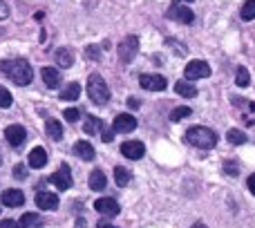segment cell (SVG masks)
<instances>
[{"instance_id": "1", "label": "cell", "mask_w": 255, "mask_h": 228, "mask_svg": "<svg viewBox=\"0 0 255 228\" xmlns=\"http://www.w3.org/2000/svg\"><path fill=\"white\" fill-rule=\"evenodd\" d=\"M0 72L7 74L9 79L16 85H29L34 79V70L25 58H11V61H2L0 63Z\"/></svg>"}, {"instance_id": "2", "label": "cell", "mask_w": 255, "mask_h": 228, "mask_svg": "<svg viewBox=\"0 0 255 228\" xmlns=\"http://www.w3.org/2000/svg\"><path fill=\"white\" fill-rule=\"evenodd\" d=\"M184 139L188 145H195V148H199V150H211V148H215V143H217V134L211 127H204V125L190 127Z\"/></svg>"}, {"instance_id": "3", "label": "cell", "mask_w": 255, "mask_h": 228, "mask_svg": "<svg viewBox=\"0 0 255 228\" xmlns=\"http://www.w3.org/2000/svg\"><path fill=\"white\" fill-rule=\"evenodd\" d=\"M88 97L92 99V103H97V106H106V103L110 101V88H108V83L103 81L101 74H90Z\"/></svg>"}, {"instance_id": "4", "label": "cell", "mask_w": 255, "mask_h": 228, "mask_svg": "<svg viewBox=\"0 0 255 228\" xmlns=\"http://www.w3.org/2000/svg\"><path fill=\"white\" fill-rule=\"evenodd\" d=\"M136 52H139V38H136V36H126V38L119 43V47H117V56L121 58L124 65L134 61Z\"/></svg>"}, {"instance_id": "5", "label": "cell", "mask_w": 255, "mask_h": 228, "mask_svg": "<svg viewBox=\"0 0 255 228\" xmlns=\"http://www.w3.org/2000/svg\"><path fill=\"white\" fill-rule=\"evenodd\" d=\"M186 79L188 81H197V79H208L211 76V65L206 61H190L184 70Z\"/></svg>"}, {"instance_id": "6", "label": "cell", "mask_w": 255, "mask_h": 228, "mask_svg": "<svg viewBox=\"0 0 255 228\" xmlns=\"http://www.w3.org/2000/svg\"><path fill=\"white\" fill-rule=\"evenodd\" d=\"M139 83H141V88L148 90V92H163V90L168 88V81L163 79L161 74H141Z\"/></svg>"}, {"instance_id": "7", "label": "cell", "mask_w": 255, "mask_h": 228, "mask_svg": "<svg viewBox=\"0 0 255 228\" xmlns=\"http://www.w3.org/2000/svg\"><path fill=\"white\" fill-rule=\"evenodd\" d=\"M166 16L170 18V20L181 22V25H190V22L195 20V13H193V9H190L188 4H186V7H179V4H172V7L166 11Z\"/></svg>"}, {"instance_id": "8", "label": "cell", "mask_w": 255, "mask_h": 228, "mask_svg": "<svg viewBox=\"0 0 255 228\" xmlns=\"http://www.w3.org/2000/svg\"><path fill=\"white\" fill-rule=\"evenodd\" d=\"M49 181H52V184L56 186L58 190L72 188V170H70V166H67V163H63V166L58 168V170L54 172L52 177H49Z\"/></svg>"}, {"instance_id": "9", "label": "cell", "mask_w": 255, "mask_h": 228, "mask_svg": "<svg viewBox=\"0 0 255 228\" xmlns=\"http://www.w3.org/2000/svg\"><path fill=\"white\" fill-rule=\"evenodd\" d=\"M94 211L101 213V215H106V217H115V215H119L121 206L115 202V199L101 197V199H97V202H94Z\"/></svg>"}, {"instance_id": "10", "label": "cell", "mask_w": 255, "mask_h": 228, "mask_svg": "<svg viewBox=\"0 0 255 228\" xmlns=\"http://www.w3.org/2000/svg\"><path fill=\"white\" fill-rule=\"evenodd\" d=\"M4 139H7L9 145H13V148H18V145L25 143L27 139V130L22 125H9L7 130H4Z\"/></svg>"}, {"instance_id": "11", "label": "cell", "mask_w": 255, "mask_h": 228, "mask_svg": "<svg viewBox=\"0 0 255 228\" xmlns=\"http://www.w3.org/2000/svg\"><path fill=\"white\" fill-rule=\"evenodd\" d=\"M121 154H124L126 159H141L145 154V145L141 143V141H126V143H121Z\"/></svg>"}, {"instance_id": "12", "label": "cell", "mask_w": 255, "mask_h": 228, "mask_svg": "<svg viewBox=\"0 0 255 228\" xmlns=\"http://www.w3.org/2000/svg\"><path fill=\"white\" fill-rule=\"evenodd\" d=\"M0 204H2V206H7V208H18V206H22V204H25V195H22L18 188H9V190H4V193H2Z\"/></svg>"}, {"instance_id": "13", "label": "cell", "mask_w": 255, "mask_h": 228, "mask_svg": "<svg viewBox=\"0 0 255 228\" xmlns=\"http://www.w3.org/2000/svg\"><path fill=\"white\" fill-rule=\"evenodd\" d=\"M36 206H38L40 211H56L58 208V197L54 193L40 190V193H36Z\"/></svg>"}, {"instance_id": "14", "label": "cell", "mask_w": 255, "mask_h": 228, "mask_svg": "<svg viewBox=\"0 0 255 228\" xmlns=\"http://www.w3.org/2000/svg\"><path fill=\"white\" fill-rule=\"evenodd\" d=\"M136 127V118L132 114H117L115 123H112V130L124 134V132H132Z\"/></svg>"}, {"instance_id": "15", "label": "cell", "mask_w": 255, "mask_h": 228, "mask_svg": "<svg viewBox=\"0 0 255 228\" xmlns=\"http://www.w3.org/2000/svg\"><path fill=\"white\" fill-rule=\"evenodd\" d=\"M40 76H43V83L47 85L49 90H56L58 85H61V74H58V70H54V67H43Z\"/></svg>"}, {"instance_id": "16", "label": "cell", "mask_w": 255, "mask_h": 228, "mask_svg": "<svg viewBox=\"0 0 255 228\" xmlns=\"http://www.w3.org/2000/svg\"><path fill=\"white\" fill-rule=\"evenodd\" d=\"M74 154L79 159H83V161H92L94 159L92 143H88V141H79V143H74Z\"/></svg>"}, {"instance_id": "17", "label": "cell", "mask_w": 255, "mask_h": 228, "mask_svg": "<svg viewBox=\"0 0 255 228\" xmlns=\"http://www.w3.org/2000/svg\"><path fill=\"white\" fill-rule=\"evenodd\" d=\"M18 228H43V217L36 213H25L18 222Z\"/></svg>"}, {"instance_id": "18", "label": "cell", "mask_w": 255, "mask_h": 228, "mask_svg": "<svg viewBox=\"0 0 255 228\" xmlns=\"http://www.w3.org/2000/svg\"><path fill=\"white\" fill-rule=\"evenodd\" d=\"M45 163H47V152H45V148H34L29 152V168H43Z\"/></svg>"}, {"instance_id": "19", "label": "cell", "mask_w": 255, "mask_h": 228, "mask_svg": "<svg viewBox=\"0 0 255 228\" xmlns=\"http://www.w3.org/2000/svg\"><path fill=\"white\" fill-rule=\"evenodd\" d=\"M54 58H56V63L61 67H72V63H74V54H72L70 47H61L54 52Z\"/></svg>"}, {"instance_id": "20", "label": "cell", "mask_w": 255, "mask_h": 228, "mask_svg": "<svg viewBox=\"0 0 255 228\" xmlns=\"http://www.w3.org/2000/svg\"><path fill=\"white\" fill-rule=\"evenodd\" d=\"M45 132H47L49 139H54V141L63 139V125L56 121V118H47V121H45Z\"/></svg>"}, {"instance_id": "21", "label": "cell", "mask_w": 255, "mask_h": 228, "mask_svg": "<svg viewBox=\"0 0 255 228\" xmlns=\"http://www.w3.org/2000/svg\"><path fill=\"white\" fill-rule=\"evenodd\" d=\"M175 92L179 94V97H188V99L197 97V88H195L190 81H177V83H175Z\"/></svg>"}, {"instance_id": "22", "label": "cell", "mask_w": 255, "mask_h": 228, "mask_svg": "<svg viewBox=\"0 0 255 228\" xmlns=\"http://www.w3.org/2000/svg\"><path fill=\"white\" fill-rule=\"evenodd\" d=\"M108 186V179L101 170H92L90 172V188L92 190H103Z\"/></svg>"}, {"instance_id": "23", "label": "cell", "mask_w": 255, "mask_h": 228, "mask_svg": "<svg viewBox=\"0 0 255 228\" xmlns=\"http://www.w3.org/2000/svg\"><path fill=\"white\" fill-rule=\"evenodd\" d=\"M79 97H81V85H79V83L65 85V88H63V92H61V99H63V101H76Z\"/></svg>"}, {"instance_id": "24", "label": "cell", "mask_w": 255, "mask_h": 228, "mask_svg": "<svg viewBox=\"0 0 255 228\" xmlns=\"http://www.w3.org/2000/svg\"><path fill=\"white\" fill-rule=\"evenodd\" d=\"M130 179H132V172L128 170V168H124V166H117L115 168V181H117V186H128L130 184Z\"/></svg>"}, {"instance_id": "25", "label": "cell", "mask_w": 255, "mask_h": 228, "mask_svg": "<svg viewBox=\"0 0 255 228\" xmlns=\"http://www.w3.org/2000/svg\"><path fill=\"white\" fill-rule=\"evenodd\" d=\"M101 130H103V121H101V118L88 114V118H85V132H88V134H99Z\"/></svg>"}, {"instance_id": "26", "label": "cell", "mask_w": 255, "mask_h": 228, "mask_svg": "<svg viewBox=\"0 0 255 228\" xmlns=\"http://www.w3.org/2000/svg\"><path fill=\"white\" fill-rule=\"evenodd\" d=\"M226 136H229V141L233 145H242V143H247V134H244L242 130H238V127H231L229 132H226Z\"/></svg>"}, {"instance_id": "27", "label": "cell", "mask_w": 255, "mask_h": 228, "mask_svg": "<svg viewBox=\"0 0 255 228\" xmlns=\"http://www.w3.org/2000/svg\"><path fill=\"white\" fill-rule=\"evenodd\" d=\"M240 16H242V20H253L255 18V0H247V2L242 4Z\"/></svg>"}, {"instance_id": "28", "label": "cell", "mask_w": 255, "mask_h": 228, "mask_svg": "<svg viewBox=\"0 0 255 228\" xmlns=\"http://www.w3.org/2000/svg\"><path fill=\"white\" fill-rule=\"evenodd\" d=\"M235 83H238L240 88H247V85L251 83V76H249L247 67H238V72H235Z\"/></svg>"}, {"instance_id": "29", "label": "cell", "mask_w": 255, "mask_h": 228, "mask_svg": "<svg viewBox=\"0 0 255 228\" xmlns=\"http://www.w3.org/2000/svg\"><path fill=\"white\" fill-rule=\"evenodd\" d=\"M193 114V110L190 108H186V106H181V108H175V110L170 112V121H181V118H186V116H190Z\"/></svg>"}, {"instance_id": "30", "label": "cell", "mask_w": 255, "mask_h": 228, "mask_svg": "<svg viewBox=\"0 0 255 228\" xmlns=\"http://www.w3.org/2000/svg\"><path fill=\"white\" fill-rule=\"evenodd\" d=\"M11 103H13V99H11V94H9V90L0 88V108H9Z\"/></svg>"}, {"instance_id": "31", "label": "cell", "mask_w": 255, "mask_h": 228, "mask_svg": "<svg viewBox=\"0 0 255 228\" xmlns=\"http://www.w3.org/2000/svg\"><path fill=\"white\" fill-rule=\"evenodd\" d=\"M222 168H224V172H226V175H231V177H235V175H238V161H224V163H222Z\"/></svg>"}, {"instance_id": "32", "label": "cell", "mask_w": 255, "mask_h": 228, "mask_svg": "<svg viewBox=\"0 0 255 228\" xmlns=\"http://www.w3.org/2000/svg\"><path fill=\"white\" fill-rule=\"evenodd\" d=\"M63 116H65V121L74 123V121H79L81 112H79V110H76V108H67V110H65V112H63Z\"/></svg>"}, {"instance_id": "33", "label": "cell", "mask_w": 255, "mask_h": 228, "mask_svg": "<svg viewBox=\"0 0 255 228\" xmlns=\"http://www.w3.org/2000/svg\"><path fill=\"white\" fill-rule=\"evenodd\" d=\"M13 177H16V179H25V177H27V168L22 166V163L13 166Z\"/></svg>"}, {"instance_id": "34", "label": "cell", "mask_w": 255, "mask_h": 228, "mask_svg": "<svg viewBox=\"0 0 255 228\" xmlns=\"http://www.w3.org/2000/svg\"><path fill=\"white\" fill-rule=\"evenodd\" d=\"M85 54H88L90 61H99V56H101V52H99V47H88L85 49Z\"/></svg>"}, {"instance_id": "35", "label": "cell", "mask_w": 255, "mask_h": 228, "mask_svg": "<svg viewBox=\"0 0 255 228\" xmlns=\"http://www.w3.org/2000/svg\"><path fill=\"white\" fill-rule=\"evenodd\" d=\"M7 16H9V4L4 0H0V20H4Z\"/></svg>"}, {"instance_id": "36", "label": "cell", "mask_w": 255, "mask_h": 228, "mask_svg": "<svg viewBox=\"0 0 255 228\" xmlns=\"http://www.w3.org/2000/svg\"><path fill=\"white\" fill-rule=\"evenodd\" d=\"M101 139L106 141V143H110V141L115 139V130H101Z\"/></svg>"}, {"instance_id": "37", "label": "cell", "mask_w": 255, "mask_h": 228, "mask_svg": "<svg viewBox=\"0 0 255 228\" xmlns=\"http://www.w3.org/2000/svg\"><path fill=\"white\" fill-rule=\"evenodd\" d=\"M0 228H18V222L16 220H2L0 222Z\"/></svg>"}, {"instance_id": "38", "label": "cell", "mask_w": 255, "mask_h": 228, "mask_svg": "<svg viewBox=\"0 0 255 228\" xmlns=\"http://www.w3.org/2000/svg\"><path fill=\"white\" fill-rule=\"evenodd\" d=\"M247 186H249V190H251V193L255 195V175H251V177L247 179Z\"/></svg>"}, {"instance_id": "39", "label": "cell", "mask_w": 255, "mask_h": 228, "mask_svg": "<svg viewBox=\"0 0 255 228\" xmlns=\"http://www.w3.org/2000/svg\"><path fill=\"white\" fill-rule=\"evenodd\" d=\"M97 228H117V226H112L110 222H99V224H97Z\"/></svg>"}, {"instance_id": "40", "label": "cell", "mask_w": 255, "mask_h": 228, "mask_svg": "<svg viewBox=\"0 0 255 228\" xmlns=\"http://www.w3.org/2000/svg\"><path fill=\"white\" fill-rule=\"evenodd\" d=\"M128 108H139V101L136 99H128Z\"/></svg>"}, {"instance_id": "41", "label": "cell", "mask_w": 255, "mask_h": 228, "mask_svg": "<svg viewBox=\"0 0 255 228\" xmlns=\"http://www.w3.org/2000/svg\"><path fill=\"white\" fill-rule=\"evenodd\" d=\"M179 2H186V4H188V2H193V0H172V4H179Z\"/></svg>"}, {"instance_id": "42", "label": "cell", "mask_w": 255, "mask_h": 228, "mask_svg": "<svg viewBox=\"0 0 255 228\" xmlns=\"http://www.w3.org/2000/svg\"><path fill=\"white\" fill-rule=\"evenodd\" d=\"M190 228H206V226H204V224H202V222H197V224H193V226H190Z\"/></svg>"}]
</instances>
